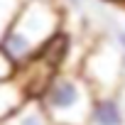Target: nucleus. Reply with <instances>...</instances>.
Wrapping results in <instances>:
<instances>
[{"mask_svg": "<svg viewBox=\"0 0 125 125\" xmlns=\"http://www.w3.org/2000/svg\"><path fill=\"white\" fill-rule=\"evenodd\" d=\"M61 32H64V10L59 0H25L0 42V49L20 69Z\"/></svg>", "mask_w": 125, "mask_h": 125, "instance_id": "obj_1", "label": "nucleus"}, {"mask_svg": "<svg viewBox=\"0 0 125 125\" xmlns=\"http://www.w3.org/2000/svg\"><path fill=\"white\" fill-rule=\"evenodd\" d=\"M37 101L52 125H86L96 93L79 69H61Z\"/></svg>", "mask_w": 125, "mask_h": 125, "instance_id": "obj_2", "label": "nucleus"}, {"mask_svg": "<svg viewBox=\"0 0 125 125\" xmlns=\"http://www.w3.org/2000/svg\"><path fill=\"white\" fill-rule=\"evenodd\" d=\"M79 71L96 96L120 93L125 81V56L110 37H103L86 52L83 61L79 64Z\"/></svg>", "mask_w": 125, "mask_h": 125, "instance_id": "obj_3", "label": "nucleus"}, {"mask_svg": "<svg viewBox=\"0 0 125 125\" xmlns=\"http://www.w3.org/2000/svg\"><path fill=\"white\" fill-rule=\"evenodd\" d=\"M86 125H125V103L120 93L96 96Z\"/></svg>", "mask_w": 125, "mask_h": 125, "instance_id": "obj_4", "label": "nucleus"}, {"mask_svg": "<svg viewBox=\"0 0 125 125\" xmlns=\"http://www.w3.org/2000/svg\"><path fill=\"white\" fill-rule=\"evenodd\" d=\"M27 101H30V96L25 93V88L20 86L17 79H10L5 83H0V123L12 118Z\"/></svg>", "mask_w": 125, "mask_h": 125, "instance_id": "obj_5", "label": "nucleus"}, {"mask_svg": "<svg viewBox=\"0 0 125 125\" xmlns=\"http://www.w3.org/2000/svg\"><path fill=\"white\" fill-rule=\"evenodd\" d=\"M0 125H52V120L47 118V113L39 105V101L30 98L12 118H8L5 123H0Z\"/></svg>", "mask_w": 125, "mask_h": 125, "instance_id": "obj_6", "label": "nucleus"}, {"mask_svg": "<svg viewBox=\"0 0 125 125\" xmlns=\"http://www.w3.org/2000/svg\"><path fill=\"white\" fill-rule=\"evenodd\" d=\"M22 3H25V0H0V42H3L5 32L10 30L12 20L17 17Z\"/></svg>", "mask_w": 125, "mask_h": 125, "instance_id": "obj_7", "label": "nucleus"}, {"mask_svg": "<svg viewBox=\"0 0 125 125\" xmlns=\"http://www.w3.org/2000/svg\"><path fill=\"white\" fill-rule=\"evenodd\" d=\"M15 74H17V66L10 61V56L0 49V83H5V81L15 79Z\"/></svg>", "mask_w": 125, "mask_h": 125, "instance_id": "obj_8", "label": "nucleus"}, {"mask_svg": "<svg viewBox=\"0 0 125 125\" xmlns=\"http://www.w3.org/2000/svg\"><path fill=\"white\" fill-rule=\"evenodd\" d=\"M110 39L115 42V47L123 52V56H125V27L123 25H113L110 27Z\"/></svg>", "mask_w": 125, "mask_h": 125, "instance_id": "obj_9", "label": "nucleus"}, {"mask_svg": "<svg viewBox=\"0 0 125 125\" xmlns=\"http://www.w3.org/2000/svg\"><path fill=\"white\" fill-rule=\"evenodd\" d=\"M123 27H125V20H123Z\"/></svg>", "mask_w": 125, "mask_h": 125, "instance_id": "obj_10", "label": "nucleus"}]
</instances>
